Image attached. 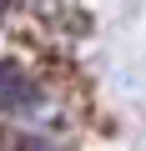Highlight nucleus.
<instances>
[{"label":"nucleus","instance_id":"obj_1","mask_svg":"<svg viewBox=\"0 0 146 151\" xmlns=\"http://www.w3.org/2000/svg\"><path fill=\"white\" fill-rule=\"evenodd\" d=\"M20 101H25V76H20V65L0 60V106H20Z\"/></svg>","mask_w":146,"mask_h":151}]
</instances>
